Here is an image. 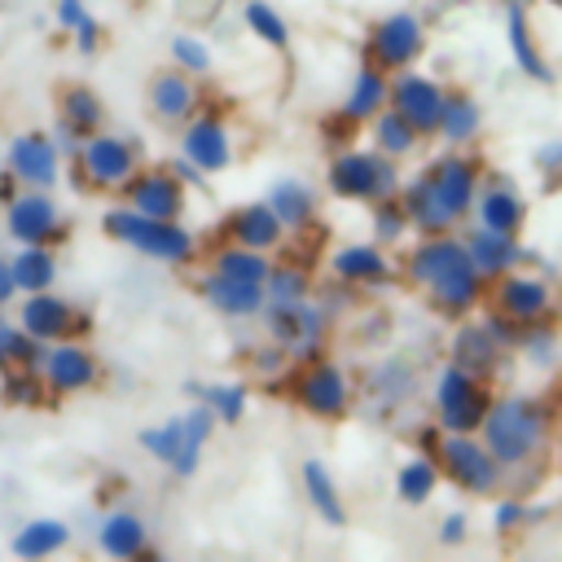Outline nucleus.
<instances>
[{"mask_svg": "<svg viewBox=\"0 0 562 562\" xmlns=\"http://www.w3.org/2000/svg\"><path fill=\"white\" fill-rule=\"evenodd\" d=\"M294 400H299V408H303L307 417H316V422H338V417H347V408H351V378L342 373V364L316 356V360H307V369L299 373Z\"/></svg>", "mask_w": 562, "mask_h": 562, "instance_id": "nucleus-11", "label": "nucleus"}, {"mask_svg": "<svg viewBox=\"0 0 562 562\" xmlns=\"http://www.w3.org/2000/svg\"><path fill=\"white\" fill-rule=\"evenodd\" d=\"M13 294H18L13 268H9V259H0V307H4V303H13Z\"/></svg>", "mask_w": 562, "mask_h": 562, "instance_id": "nucleus-58", "label": "nucleus"}, {"mask_svg": "<svg viewBox=\"0 0 562 562\" xmlns=\"http://www.w3.org/2000/svg\"><path fill=\"white\" fill-rule=\"evenodd\" d=\"M536 514H540V509H527L518 496H505V501H496V509H492V531H496V536H509V531L527 527Z\"/></svg>", "mask_w": 562, "mask_h": 562, "instance_id": "nucleus-50", "label": "nucleus"}, {"mask_svg": "<svg viewBox=\"0 0 562 562\" xmlns=\"http://www.w3.org/2000/svg\"><path fill=\"white\" fill-rule=\"evenodd\" d=\"M4 228L22 246H48L53 237H61V211L48 198V189H22L9 198Z\"/></svg>", "mask_w": 562, "mask_h": 562, "instance_id": "nucleus-15", "label": "nucleus"}, {"mask_svg": "<svg viewBox=\"0 0 562 562\" xmlns=\"http://www.w3.org/2000/svg\"><path fill=\"white\" fill-rule=\"evenodd\" d=\"M487 404H492L487 378H479V373H470V369H461L452 360L435 373V417H439V430L474 435L483 426V417H487Z\"/></svg>", "mask_w": 562, "mask_h": 562, "instance_id": "nucleus-7", "label": "nucleus"}, {"mask_svg": "<svg viewBox=\"0 0 562 562\" xmlns=\"http://www.w3.org/2000/svg\"><path fill=\"white\" fill-rule=\"evenodd\" d=\"M461 241H465V250H470L474 268L483 272V281H496V277H505V272H514V268H522V263L531 259V255L522 250L518 233H496V228L474 224Z\"/></svg>", "mask_w": 562, "mask_h": 562, "instance_id": "nucleus-21", "label": "nucleus"}, {"mask_svg": "<svg viewBox=\"0 0 562 562\" xmlns=\"http://www.w3.org/2000/svg\"><path fill=\"white\" fill-rule=\"evenodd\" d=\"M505 44H509V61H514L531 83H553V70H549V57H544L540 44H536L527 4H505Z\"/></svg>", "mask_w": 562, "mask_h": 562, "instance_id": "nucleus-25", "label": "nucleus"}, {"mask_svg": "<svg viewBox=\"0 0 562 562\" xmlns=\"http://www.w3.org/2000/svg\"><path fill=\"white\" fill-rule=\"evenodd\" d=\"M241 22H246V31H250L259 44H268V48H290V22H285L281 9H272L268 0H246V4H241Z\"/></svg>", "mask_w": 562, "mask_h": 562, "instance_id": "nucleus-42", "label": "nucleus"}, {"mask_svg": "<svg viewBox=\"0 0 562 562\" xmlns=\"http://www.w3.org/2000/svg\"><path fill=\"white\" fill-rule=\"evenodd\" d=\"M329 272L342 281V285H386L395 277L386 250L378 241H347L329 255Z\"/></svg>", "mask_w": 562, "mask_h": 562, "instance_id": "nucleus-24", "label": "nucleus"}, {"mask_svg": "<svg viewBox=\"0 0 562 562\" xmlns=\"http://www.w3.org/2000/svg\"><path fill=\"white\" fill-rule=\"evenodd\" d=\"M180 422H184V452L176 457V465H171V470H176L180 479H193V474H198V465H202V448H206V439H211V430H215V422H220V417H215V408H211V404H202V400H198Z\"/></svg>", "mask_w": 562, "mask_h": 562, "instance_id": "nucleus-34", "label": "nucleus"}, {"mask_svg": "<svg viewBox=\"0 0 562 562\" xmlns=\"http://www.w3.org/2000/svg\"><path fill=\"white\" fill-rule=\"evenodd\" d=\"M180 154L202 171V176H215L233 162V132L220 114H193L184 123V136H180Z\"/></svg>", "mask_w": 562, "mask_h": 562, "instance_id": "nucleus-20", "label": "nucleus"}, {"mask_svg": "<svg viewBox=\"0 0 562 562\" xmlns=\"http://www.w3.org/2000/svg\"><path fill=\"white\" fill-rule=\"evenodd\" d=\"M479 132H483V105H479L470 92H448L435 136H443L452 149H461V145H470Z\"/></svg>", "mask_w": 562, "mask_h": 562, "instance_id": "nucleus-33", "label": "nucleus"}, {"mask_svg": "<svg viewBox=\"0 0 562 562\" xmlns=\"http://www.w3.org/2000/svg\"><path fill=\"white\" fill-rule=\"evenodd\" d=\"M505 4H531V0H505Z\"/></svg>", "mask_w": 562, "mask_h": 562, "instance_id": "nucleus-60", "label": "nucleus"}, {"mask_svg": "<svg viewBox=\"0 0 562 562\" xmlns=\"http://www.w3.org/2000/svg\"><path fill=\"white\" fill-rule=\"evenodd\" d=\"M9 176L26 189H53L61 176V149L53 145L48 132H22L9 140V158H4Z\"/></svg>", "mask_w": 562, "mask_h": 562, "instance_id": "nucleus-17", "label": "nucleus"}, {"mask_svg": "<svg viewBox=\"0 0 562 562\" xmlns=\"http://www.w3.org/2000/svg\"><path fill=\"white\" fill-rule=\"evenodd\" d=\"M263 329L272 342H281L294 360H316L325 351V334H329V312L312 299L303 303H263Z\"/></svg>", "mask_w": 562, "mask_h": 562, "instance_id": "nucleus-8", "label": "nucleus"}, {"mask_svg": "<svg viewBox=\"0 0 562 562\" xmlns=\"http://www.w3.org/2000/svg\"><path fill=\"white\" fill-rule=\"evenodd\" d=\"M479 184H483L479 158H470L461 149L439 154L426 171H417L408 184H400V202L408 211L413 233H422V237L426 233H452L474 211Z\"/></svg>", "mask_w": 562, "mask_h": 562, "instance_id": "nucleus-1", "label": "nucleus"}, {"mask_svg": "<svg viewBox=\"0 0 562 562\" xmlns=\"http://www.w3.org/2000/svg\"><path fill=\"white\" fill-rule=\"evenodd\" d=\"M136 439H140V448H145L149 457H158V461L171 470L176 457L184 452V422H180V417H167L162 426H149V430H140Z\"/></svg>", "mask_w": 562, "mask_h": 562, "instance_id": "nucleus-46", "label": "nucleus"}, {"mask_svg": "<svg viewBox=\"0 0 562 562\" xmlns=\"http://www.w3.org/2000/svg\"><path fill=\"white\" fill-rule=\"evenodd\" d=\"M40 373H44V386L53 395H79V391L97 386L101 364L79 338H61V342H48V351L40 360Z\"/></svg>", "mask_w": 562, "mask_h": 562, "instance_id": "nucleus-14", "label": "nucleus"}, {"mask_svg": "<svg viewBox=\"0 0 562 562\" xmlns=\"http://www.w3.org/2000/svg\"><path fill=\"white\" fill-rule=\"evenodd\" d=\"M83 18H88V0H57V26L61 31H75Z\"/></svg>", "mask_w": 562, "mask_h": 562, "instance_id": "nucleus-55", "label": "nucleus"}, {"mask_svg": "<svg viewBox=\"0 0 562 562\" xmlns=\"http://www.w3.org/2000/svg\"><path fill=\"white\" fill-rule=\"evenodd\" d=\"M408 281L430 294V303L443 316H465L483 299V272L474 268L470 250L452 233H426L408 250Z\"/></svg>", "mask_w": 562, "mask_h": 562, "instance_id": "nucleus-2", "label": "nucleus"}, {"mask_svg": "<svg viewBox=\"0 0 562 562\" xmlns=\"http://www.w3.org/2000/svg\"><path fill=\"white\" fill-rule=\"evenodd\" d=\"M18 325H22L31 338H40V342H61V338L88 334V316H83L70 299H61V294H53V290L26 294L22 307H18Z\"/></svg>", "mask_w": 562, "mask_h": 562, "instance_id": "nucleus-13", "label": "nucleus"}, {"mask_svg": "<svg viewBox=\"0 0 562 562\" xmlns=\"http://www.w3.org/2000/svg\"><path fill=\"white\" fill-rule=\"evenodd\" d=\"M496 307L514 321V325H540V321H549V312H553V285L540 277V272H522V268H514V272H505V277H496Z\"/></svg>", "mask_w": 562, "mask_h": 562, "instance_id": "nucleus-16", "label": "nucleus"}, {"mask_svg": "<svg viewBox=\"0 0 562 562\" xmlns=\"http://www.w3.org/2000/svg\"><path fill=\"white\" fill-rule=\"evenodd\" d=\"M299 479H303V496H307V505L316 509V518L329 522V527H347V501H342V492H338L329 465L316 461V457H307V461L299 465Z\"/></svg>", "mask_w": 562, "mask_h": 562, "instance_id": "nucleus-31", "label": "nucleus"}, {"mask_svg": "<svg viewBox=\"0 0 562 562\" xmlns=\"http://www.w3.org/2000/svg\"><path fill=\"white\" fill-rule=\"evenodd\" d=\"M285 364H290V351H285L281 342H272V338L250 351V369H255L259 378H277V373H285Z\"/></svg>", "mask_w": 562, "mask_h": 562, "instance_id": "nucleus-51", "label": "nucleus"}, {"mask_svg": "<svg viewBox=\"0 0 562 562\" xmlns=\"http://www.w3.org/2000/svg\"><path fill=\"white\" fill-rule=\"evenodd\" d=\"M70 35H75V48H79L83 57H92V53L101 48V40H105V26H101V22L88 13V18H83V22L70 31Z\"/></svg>", "mask_w": 562, "mask_h": 562, "instance_id": "nucleus-52", "label": "nucleus"}, {"mask_svg": "<svg viewBox=\"0 0 562 562\" xmlns=\"http://www.w3.org/2000/svg\"><path fill=\"white\" fill-rule=\"evenodd\" d=\"M97 549L105 558H140V553H149V527H145V518L132 514V509H110L97 522Z\"/></svg>", "mask_w": 562, "mask_h": 562, "instance_id": "nucleus-29", "label": "nucleus"}, {"mask_svg": "<svg viewBox=\"0 0 562 562\" xmlns=\"http://www.w3.org/2000/svg\"><path fill=\"white\" fill-rule=\"evenodd\" d=\"M531 158H536V167H540L544 176H562V140H544Z\"/></svg>", "mask_w": 562, "mask_h": 562, "instance_id": "nucleus-54", "label": "nucleus"}, {"mask_svg": "<svg viewBox=\"0 0 562 562\" xmlns=\"http://www.w3.org/2000/svg\"><path fill=\"white\" fill-rule=\"evenodd\" d=\"M422 48H426V26L413 9H395L369 26V61L382 66L386 75L408 70L422 57Z\"/></svg>", "mask_w": 562, "mask_h": 562, "instance_id": "nucleus-10", "label": "nucleus"}, {"mask_svg": "<svg viewBox=\"0 0 562 562\" xmlns=\"http://www.w3.org/2000/svg\"><path fill=\"white\" fill-rule=\"evenodd\" d=\"M549 4H553V9H562V0H549Z\"/></svg>", "mask_w": 562, "mask_h": 562, "instance_id": "nucleus-61", "label": "nucleus"}, {"mask_svg": "<svg viewBox=\"0 0 562 562\" xmlns=\"http://www.w3.org/2000/svg\"><path fill=\"white\" fill-rule=\"evenodd\" d=\"M215 272H224V277H237V281H268V272H272V259H268V250H255V246H237V241H228V246H220L215 250V263H211Z\"/></svg>", "mask_w": 562, "mask_h": 562, "instance_id": "nucleus-40", "label": "nucleus"}, {"mask_svg": "<svg viewBox=\"0 0 562 562\" xmlns=\"http://www.w3.org/2000/svg\"><path fill=\"white\" fill-rule=\"evenodd\" d=\"M123 198H127L132 211L154 215V220H180V215H184V180H180L171 167L136 171V176L123 184Z\"/></svg>", "mask_w": 562, "mask_h": 562, "instance_id": "nucleus-18", "label": "nucleus"}, {"mask_svg": "<svg viewBox=\"0 0 562 562\" xmlns=\"http://www.w3.org/2000/svg\"><path fill=\"white\" fill-rule=\"evenodd\" d=\"M369 123H373V149H382V154H386V158H395V162H400V158H408V154L422 145V132H417L400 110H391V105H386V110H378Z\"/></svg>", "mask_w": 562, "mask_h": 562, "instance_id": "nucleus-36", "label": "nucleus"}, {"mask_svg": "<svg viewBox=\"0 0 562 562\" xmlns=\"http://www.w3.org/2000/svg\"><path fill=\"white\" fill-rule=\"evenodd\" d=\"M435 461H439V474L448 483H457L461 492H470V496H487L505 479V465L492 457V448L479 439V430L474 435L443 430L439 435V448H435Z\"/></svg>", "mask_w": 562, "mask_h": 562, "instance_id": "nucleus-6", "label": "nucleus"}, {"mask_svg": "<svg viewBox=\"0 0 562 562\" xmlns=\"http://www.w3.org/2000/svg\"><path fill=\"white\" fill-rule=\"evenodd\" d=\"M75 162H79L83 189H123L136 176L140 145L127 136H114V132H88Z\"/></svg>", "mask_w": 562, "mask_h": 562, "instance_id": "nucleus-9", "label": "nucleus"}, {"mask_svg": "<svg viewBox=\"0 0 562 562\" xmlns=\"http://www.w3.org/2000/svg\"><path fill=\"white\" fill-rule=\"evenodd\" d=\"M198 294H202L215 312H224V316H233V321L259 316L263 303H268V294H263L259 281H237V277H224V272H215V268L198 277Z\"/></svg>", "mask_w": 562, "mask_h": 562, "instance_id": "nucleus-23", "label": "nucleus"}, {"mask_svg": "<svg viewBox=\"0 0 562 562\" xmlns=\"http://www.w3.org/2000/svg\"><path fill=\"white\" fill-rule=\"evenodd\" d=\"M386 105H391V75L364 57V61L356 66L351 83H347V97H342L338 114L351 119V123H369V119H373L378 110H386Z\"/></svg>", "mask_w": 562, "mask_h": 562, "instance_id": "nucleus-26", "label": "nucleus"}, {"mask_svg": "<svg viewBox=\"0 0 562 562\" xmlns=\"http://www.w3.org/2000/svg\"><path fill=\"white\" fill-rule=\"evenodd\" d=\"M549 435V408L536 395H501L487 404V417L479 426V439L492 448V457L505 470L527 465Z\"/></svg>", "mask_w": 562, "mask_h": 562, "instance_id": "nucleus-3", "label": "nucleus"}, {"mask_svg": "<svg viewBox=\"0 0 562 562\" xmlns=\"http://www.w3.org/2000/svg\"><path fill=\"white\" fill-rule=\"evenodd\" d=\"M465 536H470V518H465L461 509H452V514H443V522H439V544H448V549H457V544H465Z\"/></svg>", "mask_w": 562, "mask_h": 562, "instance_id": "nucleus-53", "label": "nucleus"}, {"mask_svg": "<svg viewBox=\"0 0 562 562\" xmlns=\"http://www.w3.org/2000/svg\"><path fill=\"white\" fill-rule=\"evenodd\" d=\"M101 233L114 237L119 246L145 255V259H158V263H189L193 250H198L193 233L180 220H154V215L132 211L127 202L123 206H110L101 215Z\"/></svg>", "mask_w": 562, "mask_h": 562, "instance_id": "nucleus-4", "label": "nucleus"}, {"mask_svg": "<svg viewBox=\"0 0 562 562\" xmlns=\"http://www.w3.org/2000/svg\"><path fill=\"white\" fill-rule=\"evenodd\" d=\"M364 391H369V400L378 404V408H400L404 400H413V391H417V369L408 364V360H400V356H386V360H378L373 369H369V382H364Z\"/></svg>", "mask_w": 562, "mask_h": 562, "instance_id": "nucleus-32", "label": "nucleus"}, {"mask_svg": "<svg viewBox=\"0 0 562 562\" xmlns=\"http://www.w3.org/2000/svg\"><path fill=\"white\" fill-rule=\"evenodd\" d=\"M171 171L184 180V189H189V184H193V189H202V184H206V176H202V171H198V167H193L184 154H180V158H171Z\"/></svg>", "mask_w": 562, "mask_h": 562, "instance_id": "nucleus-57", "label": "nucleus"}, {"mask_svg": "<svg viewBox=\"0 0 562 562\" xmlns=\"http://www.w3.org/2000/svg\"><path fill=\"white\" fill-rule=\"evenodd\" d=\"M263 202L277 211V220L285 224V233H299V228H307V224L321 215V198H316V189H312L307 180H299V176H281V180H272V189H268Z\"/></svg>", "mask_w": 562, "mask_h": 562, "instance_id": "nucleus-28", "label": "nucleus"}, {"mask_svg": "<svg viewBox=\"0 0 562 562\" xmlns=\"http://www.w3.org/2000/svg\"><path fill=\"white\" fill-rule=\"evenodd\" d=\"M145 101H149V114H154L158 123H171V127H176V123H189V119L202 110L198 83H193V75L180 70V66L154 70L149 83H145Z\"/></svg>", "mask_w": 562, "mask_h": 562, "instance_id": "nucleus-19", "label": "nucleus"}, {"mask_svg": "<svg viewBox=\"0 0 562 562\" xmlns=\"http://www.w3.org/2000/svg\"><path fill=\"white\" fill-rule=\"evenodd\" d=\"M167 53H171V66L189 70L193 79H206V75L215 70V57H211V48H206L198 35H184V31H176V35L167 40Z\"/></svg>", "mask_w": 562, "mask_h": 562, "instance_id": "nucleus-47", "label": "nucleus"}, {"mask_svg": "<svg viewBox=\"0 0 562 562\" xmlns=\"http://www.w3.org/2000/svg\"><path fill=\"white\" fill-rule=\"evenodd\" d=\"M13 281H18V294H35V290H53L57 281V255L48 246H22L13 259Z\"/></svg>", "mask_w": 562, "mask_h": 562, "instance_id": "nucleus-38", "label": "nucleus"}, {"mask_svg": "<svg viewBox=\"0 0 562 562\" xmlns=\"http://www.w3.org/2000/svg\"><path fill=\"white\" fill-rule=\"evenodd\" d=\"M443 97L448 88L422 70H395L391 75V110H400L422 136H435L439 132V114H443Z\"/></svg>", "mask_w": 562, "mask_h": 562, "instance_id": "nucleus-12", "label": "nucleus"}, {"mask_svg": "<svg viewBox=\"0 0 562 562\" xmlns=\"http://www.w3.org/2000/svg\"><path fill=\"white\" fill-rule=\"evenodd\" d=\"M66 544H70V522H61V518H31L13 536L18 558H48V553H61Z\"/></svg>", "mask_w": 562, "mask_h": 562, "instance_id": "nucleus-35", "label": "nucleus"}, {"mask_svg": "<svg viewBox=\"0 0 562 562\" xmlns=\"http://www.w3.org/2000/svg\"><path fill=\"white\" fill-rule=\"evenodd\" d=\"M9 180H13V176H9V167H0V198H4V202L13 198V193H9Z\"/></svg>", "mask_w": 562, "mask_h": 562, "instance_id": "nucleus-59", "label": "nucleus"}, {"mask_svg": "<svg viewBox=\"0 0 562 562\" xmlns=\"http://www.w3.org/2000/svg\"><path fill=\"white\" fill-rule=\"evenodd\" d=\"M40 360H44V342L31 338L18 321L0 316V364L13 369V364H40Z\"/></svg>", "mask_w": 562, "mask_h": 562, "instance_id": "nucleus-45", "label": "nucleus"}, {"mask_svg": "<svg viewBox=\"0 0 562 562\" xmlns=\"http://www.w3.org/2000/svg\"><path fill=\"white\" fill-rule=\"evenodd\" d=\"M57 110H61V119L75 127V132H101V123H105V101L88 88V83H66L61 92H57Z\"/></svg>", "mask_w": 562, "mask_h": 562, "instance_id": "nucleus-37", "label": "nucleus"}, {"mask_svg": "<svg viewBox=\"0 0 562 562\" xmlns=\"http://www.w3.org/2000/svg\"><path fill=\"white\" fill-rule=\"evenodd\" d=\"M263 294H268V303H303V299H312V272L299 263H272Z\"/></svg>", "mask_w": 562, "mask_h": 562, "instance_id": "nucleus-44", "label": "nucleus"}, {"mask_svg": "<svg viewBox=\"0 0 562 562\" xmlns=\"http://www.w3.org/2000/svg\"><path fill=\"white\" fill-rule=\"evenodd\" d=\"M558 452H562V435H558Z\"/></svg>", "mask_w": 562, "mask_h": 562, "instance_id": "nucleus-62", "label": "nucleus"}, {"mask_svg": "<svg viewBox=\"0 0 562 562\" xmlns=\"http://www.w3.org/2000/svg\"><path fill=\"white\" fill-rule=\"evenodd\" d=\"M325 184L334 198L342 202H382V198H395L400 193V167L395 158H386L382 149H338L329 158V171H325Z\"/></svg>", "mask_w": 562, "mask_h": 562, "instance_id": "nucleus-5", "label": "nucleus"}, {"mask_svg": "<svg viewBox=\"0 0 562 562\" xmlns=\"http://www.w3.org/2000/svg\"><path fill=\"white\" fill-rule=\"evenodd\" d=\"M474 224L483 228H496V233H518L527 224V198L505 180V176H492L487 184H479V198H474Z\"/></svg>", "mask_w": 562, "mask_h": 562, "instance_id": "nucleus-22", "label": "nucleus"}, {"mask_svg": "<svg viewBox=\"0 0 562 562\" xmlns=\"http://www.w3.org/2000/svg\"><path fill=\"white\" fill-rule=\"evenodd\" d=\"M439 461L435 457H408L400 470H395V496L404 501V505H426L430 496H435V487H439Z\"/></svg>", "mask_w": 562, "mask_h": 562, "instance_id": "nucleus-39", "label": "nucleus"}, {"mask_svg": "<svg viewBox=\"0 0 562 562\" xmlns=\"http://www.w3.org/2000/svg\"><path fill=\"white\" fill-rule=\"evenodd\" d=\"M448 351H452V364H461V369H470V373H479V378H492V373L501 369V360H505V347L492 338V329H487L483 321L457 325Z\"/></svg>", "mask_w": 562, "mask_h": 562, "instance_id": "nucleus-27", "label": "nucleus"}, {"mask_svg": "<svg viewBox=\"0 0 562 562\" xmlns=\"http://www.w3.org/2000/svg\"><path fill=\"white\" fill-rule=\"evenodd\" d=\"M281 237H285V224L277 220V211L268 202H246L228 215V241H237V246L272 250V246H281Z\"/></svg>", "mask_w": 562, "mask_h": 562, "instance_id": "nucleus-30", "label": "nucleus"}, {"mask_svg": "<svg viewBox=\"0 0 562 562\" xmlns=\"http://www.w3.org/2000/svg\"><path fill=\"white\" fill-rule=\"evenodd\" d=\"M53 145H57L61 154H70V158H75V154H79V145H83V132H75L66 119H57V127H53Z\"/></svg>", "mask_w": 562, "mask_h": 562, "instance_id": "nucleus-56", "label": "nucleus"}, {"mask_svg": "<svg viewBox=\"0 0 562 562\" xmlns=\"http://www.w3.org/2000/svg\"><path fill=\"white\" fill-rule=\"evenodd\" d=\"M518 347L527 351V360H531L536 369H549V364H558V356H562V338H558V329H544V321H540V325H527L522 338H518Z\"/></svg>", "mask_w": 562, "mask_h": 562, "instance_id": "nucleus-49", "label": "nucleus"}, {"mask_svg": "<svg viewBox=\"0 0 562 562\" xmlns=\"http://www.w3.org/2000/svg\"><path fill=\"white\" fill-rule=\"evenodd\" d=\"M0 395L13 408H40L44 404V373H40V364H13V369H4Z\"/></svg>", "mask_w": 562, "mask_h": 562, "instance_id": "nucleus-43", "label": "nucleus"}, {"mask_svg": "<svg viewBox=\"0 0 562 562\" xmlns=\"http://www.w3.org/2000/svg\"><path fill=\"white\" fill-rule=\"evenodd\" d=\"M184 391L189 395H198L202 404H211L215 408V417L224 422V426H237L241 422V413H246V382H184Z\"/></svg>", "mask_w": 562, "mask_h": 562, "instance_id": "nucleus-41", "label": "nucleus"}, {"mask_svg": "<svg viewBox=\"0 0 562 562\" xmlns=\"http://www.w3.org/2000/svg\"><path fill=\"white\" fill-rule=\"evenodd\" d=\"M404 233H413V224H408V211H404L400 193L373 202V241L378 246H395V241H404Z\"/></svg>", "mask_w": 562, "mask_h": 562, "instance_id": "nucleus-48", "label": "nucleus"}]
</instances>
